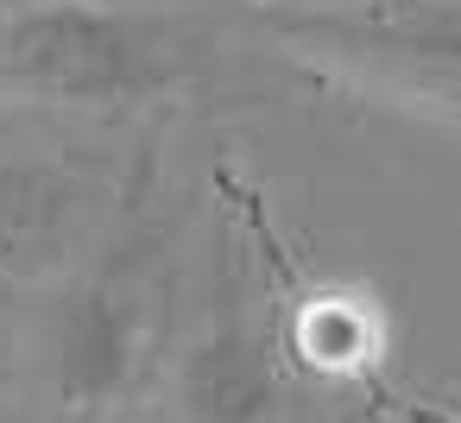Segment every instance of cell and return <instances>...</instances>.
Instances as JSON below:
<instances>
[{"label":"cell","instance_id":"7a4b0ae2","mask_svg":"<svg viewBox=\"0 0 461 423\" xmlns=\"http://www.w3.org/2000/svg\"><path fill=\"white\" fill-rule=\"evenodd\" d=\"M184 83V51L108 0H20L0 14V89L70 114H127Z\"/></svg>","mask_w":461,"mask_h":423},{"label":"cell","instance_id":"5b68a950","mask_svg":"<svg viewBox=\"0 0 461 423\" xmlns=\"http://www.w3.org/2000/svg\"><path fill=\"white\" fill-rule=\"evenodd\" d=\"M278 354L322 373V379H373V366L385 360V310L360 284L297 278L285 297Z\"/></svg>","mask_w":461,"mask_h":423},{"label":"cell","instance_id":"277c9868","mask_svg":"<svg viewBox=\"0 0 461 423\" xmlns=\"http://www.w3.org/2000/svg\"><path fill=\"white\" fill-rule=\"evenodd\" d=\"M285 398L278 328L259 322L228 278L221 310L196 322V335L171 360V410L177 423H272Z\"/></svg>","mask_w":461,"mask_h":423},{"label":"cell","instance_id":"8992f818","mask_svg":"<svg viewBox=\"0 0 461 423\" xmlns=\"http://www.w3.org/2000/svg\"><path fill=\"white\" fill-rule=\"evenodd\" d=\"M7 266H14V234L0 228V272H7Z\"/></svg>","mask_w":461,"mask_h":423},{"label":"cell","instance_id":"52a82bcc","mask_svg":"<svg viewBox=\"0 0 461 423\" xmlns=\"http://www.w3.org/2000/svg\"><path fill=\"white\" fill-rule=\"evenodd\" d=\"M455 423H461V417H455Z\"/></svg>","mask_w":461,"mask_h":423},{"label":"cell","instance_id":"6da1fadb","mask_svg":"<svg viewBox=\"0 0 461 423\" xmlns=\"http://www.w3.org/2000/svg\"><path fill=\"white\" fill-rule=\"evenodd\" d=\"M247 20L316 89L461 127V14L455 7H316V0H266V7H247Z\"/></svg>","mask_w":461,"mask_h":423},{"label":"cell","instance_id":"3957f363","mask_svg":"<svg viewBox=\"0 0 461 423\" xmlns=\"http://www.w3.org/2000/svg\"><path fill=\"white\" fill-rule=\"evenodd\" d=\"M146 341V316H140V284H133V259L127 247L114 259H102L95 272H83L45 328V385L58 398V410L70 417H95L102 404H114L133 379Z\"/></svg>","mask_w":461,"mask_h":423}]
</instances>
